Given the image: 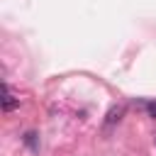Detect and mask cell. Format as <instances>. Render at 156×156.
Listing matches in <instances>:
<instances>
[{"label": "cell", "mask_w": 156, "mask_h": 156, "mask_svg": "<svg viewBox=\"0 0 156 156\" xmlns=\"http://www.w3.org/2000/svg\"><path fill=\"white\" fill-rule=\"evenodd\" d=\"M17 105H20V98H17V93H15V90H12V88H10L7 83H5V98H2V110H5V112H12V110H15Z\"/></svg>", "instance_id": "obj_1"}, {"label": "cell", "mask_w": 156, "mask_h": 156, "mask_svg": "<svg viewBox=\"0 0 156 156\" xmlns=\"http://www.w3.org/2000/svg\"><path fill=\"white\" fill-rule=\"evenodd\" d=\"M122 115H124V105H115V107L107 112L105 124H115V122H119V119H122Z\"/></svg>", "instance_id": "obj_2"}, {"label": "cell", "mask_w": 156, "mask_h": 156, "mask_svg": "<svg viewBox=\"0 0 156 156\" xmlns=\"http://www.w3.org/2000/svg\"><path fill=\"white\" fill-rule=\"evenodd\" d=\"M144 110L149 112V117H151V119H156V100H149V102H144Z\"/></svg>", "instance_id": "obj_3"}, {"label": "cell", "mask_w": 156, "mask_h": 156, "mask_svg": "<svg viewBox=\"0 0 156 156\" xmlns=\"http://www.w3.org/2000/svg\"><path fill=\"white\" fill-rule=\"evenodd\" d=\"M24 141H27L32 149H39V144H37V134H34V132H29V134L24 136Z\"/></svg>", "instance_id": "obj_4"}, {"label": "cell", "mask_w": 156, "mask_h": 156, "mask_svg": "<svg viewBox=\"0 0 156 156\" xmlns=\"http://www.w3.org/2000/svg\"><path fill=\"white\" fill-rule=\"evenodd\" d=\"M154 141H156V136H154Z\"/></svg>", "instance_id": "obj_5"}]
</instances>
